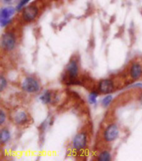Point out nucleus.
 Here are the masks:
<instances>
[{
  "label": "nucleus",
  "mask_w": 142,
  "mask_h": 161,
  "mask_svg": "<svg viewBox=\"0 0 142 161\" xmlns=\"http://www.w3.org/2000/svg\"><path fill=\"white\" fill-rule=\"evenodd\" d=\"M119 135V130L118 127L116 125H109L106 128L104 133V139L107 142H111L115 140Z\"/></svg>",
  "instance_id": "7ed1b4c3"
},
{
  "label": "nucleus",
  "mask_w": 142,
  "mask_h": 161,
  "mask_svg": "<svg viewBox=\"0 0 142 161\" xmlns=\"http://www.w3.org/2000/svg\"><path fill=\"white\" fill-rule=\"evenodd\" d=\"M112 99H113V98H112L111 95H106V96L102 99V102H101L102 106H103V107H107V106L110 105V103H111V101H112Z\"/></svg>",
  "instance_id": "4468645a"
},
{
  "label": "nucleus",
  "mask_w": 142,
  "mask_h": 161,
  "mask_svg": "<svg viewBox=\"0 0 142 161\" xmlns=\"http://www.w3.org/2000/svg\"><path fill=\"white\" fill-rule=\"evenodd\" d=\"M51 99H52V96H51L50 92H45L41 97H40V100L43 102V103H48L51 102Z\"/></svg>",
  "instance_id": "f8f14e48"
},
{
  "label": "nucleus",
  "mask_w": 142,
  "mask_h": 161,
  "mask_svg": "<svg viewBox=\"0 0 142 161\" xmlns=\"http://www.w3.org/2000/svg\"><path fill=\"white\" fill-rule=\"evenodd\" d=\"M99 89L102 94H110L114 90V84L111 80H103L99 84Z\"/></svg>",
  "instance_id": "423d86ee"
},
{
  "label": "nucleus",
  "mask_w": 142,
  "mask_h": 161,
  "mask_svg": "<svg viewBox=\"0 0 142 161\" xmlns=\"http://www.w3.org/2000/svg\"><path fill=\"white\" fill-rule=\"evenodd\" d=\"M130 76L133 80H138L142 76V67L139 64L135 63L131 65L130 70Z\"/></svg>",
  "instance_id": "6e6552de"
},
{
  "label": "nucleus",
  "mask_w": 142,
  "mask_h": 161,
  "mask_svg": "<svg viewBox=\"0 0 142 161\" xmlns=\"http://www.w3.org/2000/svg\"><path fill=\"white\" fill-rule=\"evenodd\" d=\"M1 45L4 50H13L16 45V38H15L14 34L10 32L3 34L2 39H1Z\"/></svg>",
  "instance_id": "f257e3e1"
},
{
  "label": "nucleus",
  "mask_w": 142,
  "mask_h": 161,
  "mask_svg": "<svg viewBox=\"0 0 142 161\" xmlns=\"http://www.w3.org/2000/svg\"><path fill=\"white\" fill-rule=\"evenodd\" d=\"M6 87H7V80H5L3 76H1L0 77V91H3V89Z\"/></svg>",
  "instance_id": "dca6fc26"
},
{
  "label": "nucleus",
  "mask_w": 142,
  "mask_h": 161,
  "mask_svg": "<svg viewBox=\"0 0 142 161\" xmlns=\"http://www.w3.org/2000/svg\"><path fill=\"white\" fill-rule=\"evenodd\" d=\"M38 14V8L36 6H28L23 11V19L27 22H31Z\"/></svg>",
  "instance_id": "20e7f679"
},
{
  "label": "nucleus",
  "mask_w": 142,
  "mask_h": 161,
  "mask_svg": "<svg viewBox=\"0 0 142 161\" xmlns=\"http://www.w3.org/2000/svg\"><path fill=\"white\" fill-rule=\"evenodd\" d=\"M111 154H110V153L108 151L102 152L98 157V159L101 161H109L111 160Z\"/></svg>",
  "instance_id": "ddd939ff"
},
{
  "label": "nucleus",
  "mask_w": 142,
  "mask_h": 161,
  "mask_svg": "<svg viewBox=\"0 0 142 161\" xmlns=\"http://www.w3.org/2000/svg\"><path fill=\"white\" fill-rule=\"evenodd\" d=\"M15 9L13 7L3 8L1 9L0 12V17L1 19H8L11 18V16L14 14Z\"/></svg>",
  "instance_id": "9d476101"
},
{
  "label": "nucleus",
  "mask_w": 142,
  "mask_h": 161,
  "mask_svg": "<svg viewBox=\"0 0 142 161\" xmlns=\"http://www.w3.org/2000/svg\"><path fill=\"white\" fill-rule=\"evenodd\" d=\"M10 22H11V19H0V24H1L2 27H5L7 26Z\"/></svg>",
  "instance_id": "a211bd4d"
},
{
  "label": "nucleus",
  "mask_w": 142,
  "mask_h": 161,
  "mask_svg": "<svg viewBox=\"0 0 142 161\" xmlns=\"http://www.w3.org/2000/svg\"><path fill=\"white\" fill-rule=\"evenodd\" d=\"M3 3H5V4H13V3H14L17 0H2Z\"/></svg>",
  "instance_id": "aec40b11"
},
{
  "label": "nucleus",
  "mask_w": 142,
  "mask_h": 161,
  "mask_svg": "<svg viewBox=\"0 0 142 161\" xmlns=\"http://www.w3.org/2000/svg\"><path fill=\"white\" fill-rule=\"evenodd\" d=\"M11 135H10V132L7 129H3L0 132V140L2 144H6L8 140H10Z\"/></svg>",
  "instance_id": "9b49d317"
},
{
  "label": "nucleus",
  "mask_w": 142,
  "mask_h": 161,
  "mask_svg": "<svg viewBox=\"0 0 142 161\" xmlns=\"http://www.w3.org/2000/svg\"><path fill=\"white\" fill-rule=\"evenodd\" d=\"M4 120H5V114L3 111H1V112H0V125H2L4 123Z\"/></svg>",
  "instance_id": "6ab92c4d"
},
{
  "label": "nucleus",
  "mask_w": 142,
  "mask_h": 161,
  "mask_svg": "<svg viewBox=\"0 0 142 161\" xmlns=\"http://www.w3.org/2000/svg\"><path fill=\"white\" fill-rule=\"evenodd\" d=\"M22 87L24 91L28 93H36L40 89L38 80L33 77H27L23 82Z\"/></svg>",
  "instance_id": "f03ea898"
},
{
  "label": "nucleus",
  "mask_w": 142,
  "mask_h": 161,
  "mask_svg": "<svg viewBox=\"0 0 142 161\" xmlns=\"http://www.w3.org/2000/svg\"><path fill=\"white\" fill-rule=\"evenodd\" d=\"M13 119H14V122L18 125H23L28 121V115L26 112L20 110L15 114Z\"/></svg>",
  "instance_id": "1a4fd4ad"
},
{
  "label": "nucleus",
  "mask_w": 142,
  "mask_h": 161,
  "mask_svg": "<svg viewBox=\"0 0 142 161\" xmlns=\"http://www.w3.org/2000/svg\"><path fill=\"white\" fill-rule=\"evenodd\" d=\"M96 98H97V94L96 92L94 93H91L88 96V100H89V103H92V104H95L96 103Z\"/></svg>",
  "instance_id": "2eb2a0df"
},
{
  "label": "nucleus",
  "mask_w": 142,
  "mask_h": 161,
  "mask_svg": "<svg viewBox=\"0 0 142 161\" xmlns=\"http://www.w3.org/2000/svg\"><path fill=\"white\" fill-rule=\"evenodd\" d=\"M67 70H68L69 80L71 81H73L77 77V75H78V65H77V62L74 60L71 61L68 64Z\"/></svg>",
  "instance_id": "0eeeda50"
},
{
  "label": "nucleus",
  "mask_w": 142,
  "mask_h": 161,
  "mask_svg": "<svg viewBox=\"0 0 142 161\" xmlns=\"http://www.w3.org/2000/svg\"><path fill=\"white\" fill-rule=\"evenodd\" d=\"M28 1H29V0H21V1L19 2V3H18V6H17L18 11H19V10L21 9V8H22L23 6H25V5H26L27 3H28Z\"/></svg>",
  "instance_id": "f3484780"
},
{
  "label": "nucleus",
  "mask_w": 142,
  "mask_h": 161,
  "mask_svg": "<svg viewBox=\"0 0 142 161\" xmlns=\"http://www.w3.org/2000/svg\"><path fill=\"white\" fill-rule=\"evenodd\" d=\"M73 147L77 150H81L84 149L87 145V135L85 133L77 134L73 139Z\"/></svg>",
  "instance_id": "39448f33"
}]
</instances>
